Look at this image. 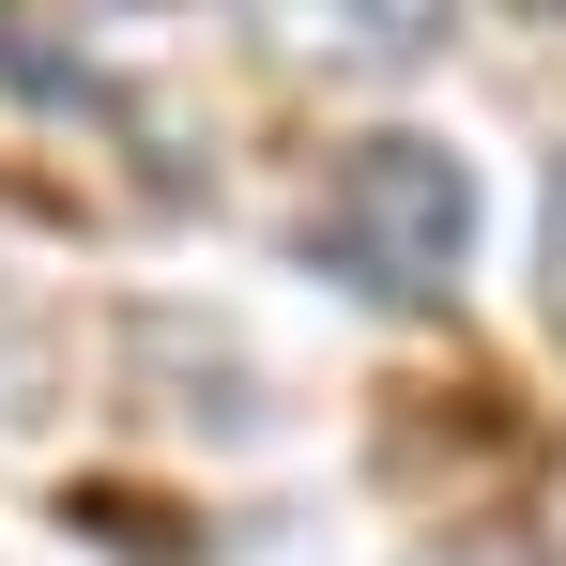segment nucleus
<instances>
[{"label":"nucleus","mask_w":566,"mask_h":566,"mask_svg":"<svg viewBox=\"0 0 566 566\" xmlns=\"http://www.w3.org/2000/svg\"><path fill=\"white\" fill-rule=\"evenodd\" d=\"M245 31L276 46L291 77H322V93H398V77L444 62L460 0H245Z\"/></svg>","instance_id":"nucleus-2"},{"label":"nucleus","mask_w":566,"mask_h":566,"mask_svg":"<svg viewBox=\"0 0 566 566\" xmlns=\"http://www.w3.org/2000/svg\"><path fill=\"white\" fill-rule=\"evenodd\" d=\"M536 306H552V337H566V169H552V199H536Z\"/></svg>","instance_id":"nucleus-4"},{"label":"nucleus","mask_w":566,"mask_h":566,"mask_svg":"<svg viewBox=\"0 0 566 566\" xmlns=\"http://www.w3.org/2000/svg\"><path fill=\"white\" fill-rule=\"evenodd\" d=\"M521 15H566V0H521Z\"/></svg>","instance_id":"nucleus-5"},{"label":"nucleus","mask_w":566,"mask_h":566,"mask_svg":"<svg viewBox=\"0 0 566 566\" xmlns=\"http://www.w3.org/2000/svg\"><path fill=\"white\" fill-rule=\"evenodd\" d=\"M474 169L444 154V138H413V123H368L337 169H322V199H306V261L337 291H368V306H444V291L474 276Z\"/></svg>","instance_id":"nucleus-1"},{"label":"nucleus","mask_w":566,"mask_h":566,"mask_svg":"<svg viewBox=\"0 0 566 566\" xmlns=\"http://www.w3.org/2000/svg\"><path fill=\"white\" fill-rule=\"evenodd\" d=\"M0 77H15V93H46V107H107V77L46 31V0H0Z\"/></svg>","instance_id":"nucleus-3"}]
</instances>
